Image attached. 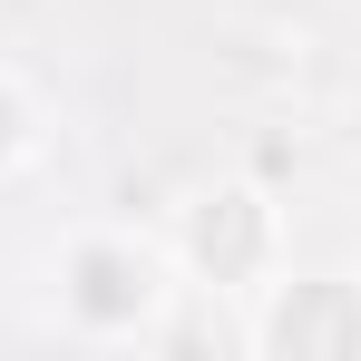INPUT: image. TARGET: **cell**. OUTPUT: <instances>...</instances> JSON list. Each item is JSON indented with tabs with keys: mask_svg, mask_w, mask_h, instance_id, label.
Returning <instances> with one entry per match:
<instances>
[{
	"mask_svg": "<svg viewBox=\"0 0 361 361\" xmlns=\"http://www.w3.org/2000/svg\"><path fill=\"white\" fill-rule=\"evenodd\" d=\"M205 264H244V254H254V215H244V195H225V225H215V215H205Z\"/></svg>",
	"mask_w": 361,
	"mask_h": 361,
	"instance_id": "obj_1",
	"label": "cell"
},
{
	"mask_svg": "<svg viewBox=\"0 0 361 361\" xmlns=\"http://www.w3.org/2000/svg\"><path fill=\"white\" fill-rule=\"evenodd\" d=\"M118 302H127V274L108 254H88V312H118Z\"/></svg>",
	"mask_w": 361,
	"mask_h": 361,
	"instance_id": "obj_2",
	"label": "cell"
}]
</instances>
